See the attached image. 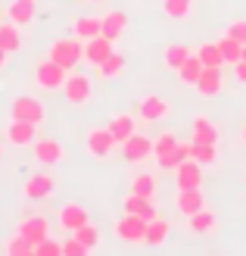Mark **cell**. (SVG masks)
I'll return each instance as SVG.
<instances>
[{"mask_svg":"<svg viewBox=\"0 0 246 256\" xmlns=\"http://www.w3.org/2000/svg\"><path fill=\"white\" fill-rule=\"evenodd\" d=\"M144 234H147V219H140V216L125 212L115 222V238L125 240V244H144Z\"/></svg>","mask_w":246,"mask_h":256,"instance_id":"5b68a950","label":"cell"},{"mask_svg":"<svg viewBox=\"0 0 246 256\" xmlns=\"http://www.w3.org/2000/svg\"><path fill=\"white\" fill-rule=\"evenodd\" d=\"M53 188H56V178L53 175H50V172H37V175H31L28 182L22 184V194L28 197V200H44V197L53 194Z\"/></svg>","mask_w":246,"mask_h":256,"instance_id":"8fae6325","label":"cell"},{"mask_svg":"<svg viewBox=\"0 0 246 256\" xmlns=\"http://www.w3.org/2000/svg\"><path fill=\"white\" fill-rule=\"evenodd\" d=\"M243 60H246V44H243Z\"/></svg>","mask_w":246,"mask_h":256,"instance_id":"ee69618b","label":"cell"},{"mask_svg":"<svg viewBox=\"0 0 246 256\" xmlns=\"http://www.w3.org/2000/svg\"><path fill=\"white\" fill-rule=\"evenodd\" d=\"M197 56L203 60L206 69H222L225 66V56H222V47H218V44H203V47H197Z\"/></svg>","mask_w":246,"mask_h":256,"instance_id":"f1b7e54d","label":"cell"},{"mask_svg":"<svg viewBox=\"0 0 246 256\" xmlns=\"http://www.w3.org/2000/svg\"><path fill=\"white\" fill-rule=\"evenodd\" d=\"M0 153H3V147H0Z\"/></svg>","mask_w":246,"mask_h":256,"instance_id":"f6af8a7d","label":"cell"},{"mask_svg":"<svg viewBox=\"0 0 246 256\" xmlns=\"http://www.w3.org/2000/svg\"><path fill=\"white\" fill-rule=\"evenodd\" d=\"M168 232H172V225H168L165 219H150L147 222V234H144V244H150V247H162L165 240H168Z\"/></svg>","mask_w":246,"mask_h":256,"instance_id":"603a6c76","label":"cell"},{"mask_svg":"<svg viewBox=\"0 0 246 256\" xmlns=\"http://www.w3.org/2000/svg\"><path fill=\"white\" fill-rule=\"evenodd\" d=\"M225 34H231V38H237L240 44H246V19H237V22H231Z\"/></svg>","mask_w":246,"mask_h":256,"instance_id":"ab89813d","label":"cell"},{"mask_svg":"<svg viewBox=\"0 0 246 256\" xmlns=\"http://www.w3.org/2000/svg\"><path fill=\"white\" fill-rule=\"evenodd\" d=\"M122 156L128 162H144V160H150L153 156V140L134 132L128 140H122Z\"/></svg>","mask_w":246,"mask_h":256,"instance_id":"30bf717a","label":"cell"},{"mask_svg":"<svg viewBox=\"0 0 246 256\" xmlns=\"http://www.w3.org/2000/svg\"><path fill=\"white\" fill-rule=\"evenodd\" d=\"M6 12H9V22H16L19 28L22 25H31L37 16V0H12L6 6Z\"/></svg>","mask_w":246,"mask_h":256,"instance_id":"d6986e66","label":"cell"},{"mask_svg":"<svg viewBox=\"0 0 246 256\" xmlns=\"http://www.w3.org/2000/svg\"><path fill=\"white\" fill-rule=\"evenodd\" d=\"M175 147H178V138L172 132H165V134H159L156 140H153V156L159 160V156H165V153H172Z\"/></svg>","mask_w":246,"mask_h":256,"instance_id":"8d00e7d4","label":"cell"},{"mask_svg":"<svg viewBox=\"0 0 246 256\" xmlns=\"http://www.w3.org/2000/svg\"><path fill=\"white\" fill-rule=\"evenodd\" d=\"M218 47H222V56H225L228 66H234V62H240V60H243V44L237 41V38L225 34L222 41H218Z\"/></svg>","mask_w":246,"mask_h":256,"instance_id":"4dcf8cb0","label":"cell"},{"mask_svg":"<svg viewBox=\"0 0 246 256\" xmlns=\"http://www.w3.org/2000/svg\"><path fill=\"white\" fill-rule=\"evenodd\" d=\"M72 238H78V240H81V244H84L87 250H94V247L100 244V232H97V228L90 225V222H87V225H81V228H75V232H72Z\"/></svg>","mask_w":246,"mask_h":256,"instance_id":"d590c367","label":"cell"},{"mask_svg":"<svg viewBox=\"0 0 246 256\" xmlns=\"http://www.w3.org/2000/svg\"><path fill=\"white\" fill-rule=\"evenodd\" d=\"M0 47L6 50V54H16L22 47V32L16 22H0Z\"/></svg>","mask_w":246,"mask_h":256,"instance_id":"4316f807","label":"cell"},{"mask_svg":"<svg viewBox=\"0 0 246 256\" xmlns=\"http://www.w3.org/2000/svg\"><path fill=\"white\" fill-rule=\"evenodd\" d=\"M162 12L168 19H175V22H184V19H190L193 4L190 0H162Z\"/></svg>","mask_w":246,"mask_h":256,"instance_id":"83f0119b","label":"cell"},{"mask_svg":"<svg viewBox=\"0 0 246 256\" xmlns=\"http://www.w3.org/2000/svg\"><path fill=\"white\" fill-rule=\"evenodd\" d=\"M62 94H66V100L72 106H87L90 97H94V82H90L84 72H75L66 78V84H62Z\"/></svg>","mask_w":246,"mask_h":256,"instance_id":"3957f363","label":"cell"},{"mask_svg":"<svg viewBox=\"0 0 246 256\" xmlns=\"http://www.w3.org/2000/svg\"><path fill=\"white\" fill-rule=\"evenodd\" d=\"M109 132H112V138L122 144V140H128V138L137 132V119L131 116V112H115V116L109 119Z\"/></svg>","mask_w":246,"mask_h":256,"instance_id":"44dd1931","label":"cell"},{"mask_svg":"<svg viewBox=\"0 0 246 256\" xmlns=\"http://www.w3.org/2000/svg\"><path fill=\"white\" fill-rule=\"evenodd\" d=\"M115 41H109L106 34H97V38H90V41H84V60L90 62V66H100V62H106L112 54H115Z\"/></svg>","mask_w":246,"mask_h":256,"instance_id":"ba28073f","label":"cell"},{"mask_svg":"<svg viewBox=\"0 0 246 256\" xmlns=\"http://www.w3.org/2000/svg\"><path fill=\"white\" fill-rule=\"evenodd\" d=\"M66 78H69V72L62 69L59 62H53L50 56L34 66V82H37V88H44V91H62Z\"/></svg>","mask_w":246,"mask_h":256,"instance_id":"7a4b0ae2","label":"cell"},{"mask_svg":"<svg viewBox=\"0 0 246 256\" xmlns=\"http://www.w3.org/2000/svg\"><path fill=\"white\" fill-rule=\"evenodd\" d=\"M137 116L144 119V122H162L172 116V104L156 94H147V97H140V104H137Z\"/></svg>","mask_w":246,"mask_h":256,"instance_id":"52a82bcc","label":"cell"},{"mask_svg":"<svg viewBox=\"0 0 246 256\" xmlns=\"http://www.w3.org/2000/svg\"><path fill=\"white\" fill-rule=\"evenodd\" d=\"M190 54H193V50L184 47V44H168V47H165V54H162V62H165L168 69H175V72H178V69H181V62H184Z\"/></svg>","mask_w":246,"mask_h":256,"instance_id":"f546056e","label":"cell"},{"mask_svg":"<svg viewBox=\"0 0 246 256\" xmlns=\"http://www.w3.org/2000/svg\"><path fill=\"white\" fill-rule=\"evenodd\" d=\"M90 250L81 244L78 238H72V240H66V244H62V256H87Z\"/></svg>","mask_w":246,"mask_h":256,"instance_id":"f35d334b","label":"cell"},{"mask_svg":"<svg viewBox=\"0 0 246 256\" xmlns=\"http://www.w3.org/2000/svg\"><path fill=\"white\" fill-rule=\"evenodd\" d=\"M131 190L140 194V197H153V200H156V178H153L150 172H137L131 178Z\"/></svg>","mask_w":246,"mask_h":256,"instance_id":"1f68e13d","label":"cell"},{"mask_svg":"<svg viewBox=\"0 0 246 256\" xmlns=\"http://www.w3.org/2000/svg\"><path fill=\"white\" fill-rule=\"evenodd\" d=\"M16 232H19L22 238H28L31 244L37 247L44 238H50V222L44 219V216H28V219H22V222H19Z\"/></svg>","mask_w":246,"mask_h":256,"instance_id":"9a60e30c","label":"cell"},{"mask_svg":"<svg viewBox=\"0 0 246 256\" xmlns=\"http://www.w3.org/2000/svg\"><path fill=\"white\" fill-rule=\"evenodd\" d=\"M125 28H128V16L122 10H112V12L103 16V34H106L109 41H119V38L125 34Z\"/></svg>","mask_w":246,"mask_h":256,"instance_id":"7402d4cb","label":"cell"},{"mask_svg":"<svg viewBox=\"0 0 246 256\" xmlns=\"http://www.w3.org/2000/svg\"><path fill=\"white\" fill-rule=\"evenodd\" d=\"M206 206V197H203V188H184L178 190V212H184L187 219L193 212H200Z\"/></svg>","mask_w":246,"mask_h":256,"instance_id":"ac0fdd59","label":"cell"},{"mask_svg":"<svg viewBox=\"0 0 246 256\" xmlns=\"http://www.w3.org/2000/svg\"><path fill=\"white\" fill-rule=\"evenodd\" d=\"M34 140H37V125L34 122L12 119V125L6 128V144H12V147H31Z\"/></svg>","mask_w":246,"mask_h":256,"instance_id":"7c38bea8","label":"cell"},{"mask_svg":"<svg viewBox=\"0 0 246 256\" xmlns=\"http://www.w3.org/2000/svg\"><path fill=\"white\" fill-rule=\"evenodd\" d=\"M122 206H125V212L140 216V219H147V222L159 216V210H156V200H153V197H140V194H134V190L125 197V203H122Z\"/></svg>","mask_w":246,"mask_h":256,"instance_id":"2e32d148","label":"cell"},{"mask_svg":"<svg viewBox=\"0 0 246 256\" xmlns=\"http://www.w3.org/2000/svg\"><path fill=\"white\" fill-rule=\"evenodd\" d=\"M234 78L246 84V60H240V62H234Z\"/></svg>","mask_w":246,"mask_h":256,"instance_id":"60d3db41","label":"cell"},{"mask_svg":"<svg viewBox=\"0 0 246 256\" xmlns=\"http://www.w3.org/2000/svg\"><path fill=\"white\" fill-rule=\"evenodd\" d=\"M72 32L78 41H90V38L103 34V16H78L72 22Z\"/></svg>","mask_w":246,"mask_h":256,"instance_id":"ffe728a7","label":"cell"},{"mask_svg":"<svg viewBox=\"0 0 246 256\" xmlns=\"http://www.w3.org/2000/svg\"><path fill=\"white\" fill-rule=\"evenodd\" d=\"M122 72H125V56H122V54H112L106 62H100V66H97V75H100V78H119Z\"/></svg>","mask_w":246,"mask_h":256,"instance_id":"836d02e7","label":"cell"},{"mask_svg":"<svg viewBox=\"0 0 246 256\" xmlns=\"http://www.w3.org/2000/svg\"><path fill=\"white\" fill-rule=\"evenodd\" d=\"M9 112H12V119H19V122H34V125L44 122V104L37 97H28V94L12 100Z\"/></svg>","mask_w":246,"mask_h":256,"instance_id":"8992f818","label":"cell"},{"mask_svg":"<svg viewBox=\"0 0 246 256\" xmlns=\"http://www.w3.org/2000/svg\"><path fill=\"white\" fill-rule=\"evenodd\" d=\"M115 144H119V140L112 138L109 125H103V128H90V132H87V140H84V147H87V153H90L94 160H109V156H112V150H115Z\"/></svg>","mask_w":246,"mask_h":256,"instance_id":"277c9868","label":"cell"},{"mask_svg":"<svg viewBox=\"0 0 246 256\" xmlns=\"http://www.w3.org/2000/svg\"><path fill=\"white\" fill-rule=\"evenodd\" d=\"M90 222V216H87V206H81V203H66V206L59 210V225L66 228V232L72 234L75 228H81Z\"/></svg>","mask_w":246,"mask_h":256,"instance_id":"e0dca14e","label":"cell"},{"mask_svg":"<svg viewBox=\"0 0 246 256\" xmlns=\"http://www.w3.org/2000/svg\"><path fill=\"white\" fill-rule=\"evenodd\" d=\"M190 138H193V144H218L222 132H218V125H215L209 116H193Z\"/></svg>","mask_w":246,"mask_h":256,"instance_id":"4fadbf2b","label":"cell"},{"mask_svg":"<svg viewBox=\"0 0 246 256\" xmlns=\"http://www.w3.org/2000/svg\"><path fill=\"white\" fill-rule=\"evenodd\" d=\"M203 60L197 56V54H190L184 62H181V69H178V78L181 82H184V84H193V88H197V82H200V75H203Z\"/></svg>","mask_w":246,"mask_h":256,"instance_id":"484cf974","label":"cell"},{"mask_svg":"<svg viewBox=\"0 0 246 256\" xmlns=\"http://www.w3.org/2000/svg\"><path fill=\"white\" fill-rule=\"evenodd\" d=\"M31 153H34L37 162L56 166V162H62V156H66V147H62L59 140H53V138H41V140H34V144H31Z\"/></svg>","mask_w":246,"mask_h":256,"instance_id":"9c48e42d","label":"cell"},{"mask_svg":"<svg viewBox=\"0 0 246 256\" xmlns=\"http://www.w3.org/2000/svg\"><path fill=\"white\" fill-rule=\"evenodd\" d=\"M240 138H243V144H246V125H243V132H240Z\"/></svg>","mask_w":246,"mask_h":256,"instance_id":"7bdbcfd3","label":"cell"},{"mask_svg":"<svg viewBox=\"0 0 246 256\" xmlns=\"http://www.w3.org/2000/svg\"><path fill=\"white\" fill-rule=\"evenodd\" d=\"M222 84H225L222 69H203L200 82H197V91H200L203 97H215L218 91H222Z\"/></svg>","mask_w":246,"mask_h":256,"instance_id":"d4e9b609","label":"cell"},{"mask_svg":"<svg viewBox=\"0 0 246 256\" xmlns=\"http://www.w3.org/2000/svg\"><path fill=\"white\" fill-rule=\"evenodd\" d=\"M175 182H178V190H184V188H200L203 184V166L197 160H184L175 169Z\"/></svg>","mask_w":246,"mask_h":256,"instance_id":"5bb4252c","label":"cell"},{"mask_svg":"<svg viewBox=\"0 0 246 256\" xmlns=\"http://www.w3.org/2000/svg\"><path fill=\"white\" fill-rule=\"evenodd\" d=\"M34 253H37V256H62V244H56L53 238H44L41 244L34 247Z\"/></svg>","mask_w":246,"mask_h":256,"instance_id":"74e56055","label":"cell"},{"mask_svg":"<svg viewBox=\"0 0 246 256\" xmlns=\"http://www.w3.org/2000/svg\"><path fill=\"white\" fill-rule=\"evenodd\" d=\"M215 228H218V216H215L212 210L203 206L200 212L190 216V232H193V234H212Z\"/></svg>","mask_w":246,"mask_h":256,"instance_id":"cb8c5ba5","label":"cell"},{"mask_svg":"<svg viewBox=\"0 0 246 256\" xmlns=\"http://www.w3.org/2000/svg\"><path fill=\"white\" fill-rule=\"evenodd\" d=\"M47 56L53 60V62H59L66 72H72L84 60V41H78V38H59V41L50 44Z\"/></svg>","mask_w":246,"mask_h":256,"instance_id":"6da1fadb","label":"cell"},{"mask_svg":"<svg viewBox=\"0 0 246 256\" xmlns=\"http://www.w3.org/2000/svg\"><path fill=\"white\" fill-rule=\"evenodd\" d=\"M3 253L6 256H34V244H31L28 238L16 234V238H9L6 244H3Z\"/></svg>","mask_w":246,"mask_h":256,"instance_id":"e575fe53","label":"cell"},{"mask_svg":"<svg viewBox=\"0 0 246 256\" xmlns=\"http://www.w3.org/2000/svg\"><path fill=\"white\" fill-rule=\"evenodd\" d=\"M193 160H197L203 169L218 166V144H193Z\"/></svg>","mask_w":246,"mask_h":256,"instance_id":"d6a6232c","label":"cell"},{"mask_svg":"<svg viewBox=\"0 0 246 256\" xmlns=\"http://www.w3.org/2000/svg\"><path fill=\"white\" fill-rule=\"evenodd\" d=\"M6 62H9V54H6V50H3V47H0V69H3V66H6Z\"/></svg>","mask_w":246,"mask_h":256,"instance_id":"b9f144b4","label":"cell"},{"mask_svg":"<svg viewBox=\"0 0 246 256\" xmlns=\"http://www.w3.org/2000/svg\"><path fill=\"white\" fill-rule=\"evenodd\" d=\"M94 4H97V0H94Z\"/></svg>","mask_w":246,"mask_h":256,"instance_id":"bcb514c9","label":"cell"}]
</instances>
